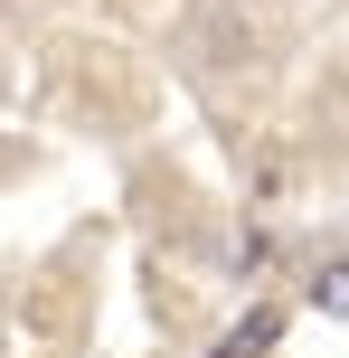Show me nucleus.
<instances>
[{
	"label": "nucleus",
	"mask_w": 349,
	"mask_h": 358,
	"mask_svg": "<svg viewBox=\"0 0 349 358\" xmlns=\"http://www.w3.org/2000/svg\"><path fill=\"white\" fill-rule=\"evenodd\" d=\"M321 311H349V264H340V273H321Z\"/></svg>",
	"instance_id": "f03ea898"
},
{
	"label": "nucleus",
	"mask_w": 349,
	"mask_h": 358,
	"mask_svg": "<svg viewBox=\"0 0 349 358\" xmlns=\"http://www.w3.org/2000/svg\"><path fill=\"white\" fill-rule=\"evenodd\" d=\"M274 340H283V311L264 302L255 321H236V330H227V340H218V358H264V349H274Z\"/></svg>",
	"instance_id": "f257e3e1"
}]
</instances>
